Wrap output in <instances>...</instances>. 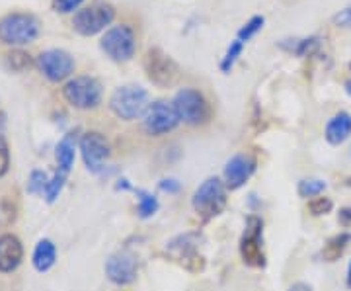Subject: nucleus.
Masks as SVG:
<instances>
[{"label": "nucleus", "mask_w": 351, "mask_h": 291, "mask_svg": "<svg viewBox=\"0 0 351 291\" xmlns=\"http://www.w3.org/2000/svg\"><path fill=\"white\" fill-rule=\"evenodd\" d=\"M41 24L29 12H10L0 18V41L12 47H24L39 38Z\"/></svg>", "instance_id": "nucleus-1"}, {"label": "nucleus", "mask_w": 351, "mask_h": 291, "mask_svg": "<svg viewBox=\"0 0 351 291\" xmlns=\"http://www.w3.org/2000/svg\"><path fill=\"white\" fill-rule=\"evenodd\" d=\"M174 110L180 121L189 127L205 126L211 119V106L209 100L205 98V94L201 90L193 86H184L176 92Z\"/></svg>", "instance_id": "nucleus-2"}, {"label": "nucleus", "mask_w": 351, "mask_h": 291, "mask_svg": "<svg viewBox=\"0 0 351 291\" xmlns=\"http://www.w3.org/2000/svg\"><path fill=\"white\" fill-rule=\"evenodd\" d=\"M151 104L149 92L138 84H123L113 90L110 98V110L123 121H135L143 117Z\"/></svg>", "instance_id": "nucleus-3"}, {"label": "nucleus", "mask_w": 351, "mask_h": 291, "mask_svg": "<svg viewBox=\"0 0 351 291\" xmlns=\"http://www.w3.org/2000/svg\"><path fill=\"white\" fill-rule=\"evenodd\" d=\"M100 49L113 63H129L137 53V34L129 24L112 25L101 36Z\"/></svg>", "instance_id": "nucleus-4"}, {"label": "nucleus", "mask_w": 351, "mask_h": 291, "mask_svg": "<svg viewBox=\"0 0 351 291\" xmlns=\"http://www.w3.org/2000/svg\"><path fill=\"white\" fill-rule=\"evenodd\" d=\"M115 20V8L110 2H92L90 6L80 8L78 12L73 16V27L76 34L84 36V38H92L98 36L101 32L110 30Z\"/></svg>", "instance_id": "nucleus-5"}, {"label": "nucleus", "mask_w": 351, "mask_h": 291, "mask_svg": "<svg viewBox=\"0 0 351 291\" xmlns=\"http://www.w3.org/2000/svg\"><path fill=\"white\" fill-rule=\"evenodd\" d=\"M63 98L76 110H96L104 98V89L100 80L94 76H73L64 82Z\"/></svg>", "instance_id": "nucleus-6"}, {"label": "nucleus", "mask_w": 351, "mask_h": 291, "mask_svg": "<svg viewBox=\"0 0 351 291\" xmlns=\"http://www.w3.org/2000/svg\"><path fill=\"white\" fill-rule=\"evenodd\" d=\"M225 180L217 176L207 178L199 188L193 191V198H191V205H193L195 213L203 217V219H211V217L219 216L225 209Z\"/></svg>", "instance_id": "nucleus-7"}, {"label": "nucleus", "mask_w": 351, "mask_h": 291, "mask_svg": "<svg viewBox=\"0 0 351 291\" xmlns=\"http://www.w3.org/2000/svg\"><path fill=\"white\" fill-rule=\"evenodd\" d=\"M143 69L147 73V78L158 89H170L176 80L180 78V67L170 55H166L162 49L152 47L145 53Z\"/></svg>", "instance_id": "nucleus-8"}, {"label": "nucleus", "mask_w": 351, "mask_h": 291, "mask_svg": "<svg viewBox=\"0 0 351 291\" xmlns=\"http://www.w3.org/2000/svg\"><path fill=\"white\" fill-rule=\"evenodd\" d=\"M141 121H143V131L151 137L168 135L182 124L178 114H176L174 104L166 100L151 102L145 115L141 117Z\"/></svg>", "instance_id": "nucleus-9"}, {"label": "nucleus", "mask_w": 351, "mask_h": 291, "mask_svg": "<svg viewBox=\"0 0 351 291\" xmlns=\"http://www.w3.org/2000/svg\"><path fill=\"white\" fill-rule=\"evenodd\" d=\"M36 67L49 82H64L75 73V57L64 49H45L36 57Z\"/></svg>", "instance_id": "nucleus-10"}, {"label": "nucleus", "mask_w": 351, "mask_h": 291, "mask_svg": "<svg viewBox=\"0 0 351 291\" xmlns=\"http://www.w3.org/2000/svg\"><path fill=\"white\" fill-rule=\"evenodd\" d=\"M240 256L246 266L263 268L265 254H263V221L258 216H248L246 227L240 239Z\"/></svg>", "instance_id": "nucleus-11"}, {"label": "nucleus", "mask_w": 351, "mask_h": 291, "mask_svg": "<svg viewBox=\"0 0 351 291\" xmlns=\"http://www.w3.org/2000/svg\"><path fill=\"white\" fill-rule=\"evenodd\" d=\"M78 151L82 154V161L92 174H100L106 168L108 159L112 156V147L106 135L100 131H88L78 139Z\"/></svg>", "instance_id": "nucleus-12"}, {"label": "nucleus", "mask_w": 351, "mask_h": 291, "mask_svg": "<svg viewBox=\"0 0 351 291\" xmlns=\"http://www.w3.org/2000/svg\"><path fill=\"white\" fill-rule=\"evenodd\" d=\"M137 256L129 251L112 254L106 262V276L115 286H129L137 279Z\"/></svg>", "instance_id": "nucleus-13"}, {"label": "nucleus", "mask_w": 351, "mask_h": 291, "mask_svg": "<svg viewBox=\"0 0 351 291\" xmlns=\"http://www.w3.org/2000/svg\"><path fill=\"white\" fill-rule=\"evenodd\" d=\"M254 172H256V159L252 154H246V152L234 154L225 165L226 190H239V188H242L250 180Z\"/></svg>", "instance_id": "nucleus-14"}, {"label": "nucleus", "mask_w": 351, "mask_h": 291, "mask_svg": "<svg viewBox=\"0 0 351 291\" xmlns=\"http://www.w3.org/2000/svg\"><path fill=\"white\" fill-rule=\"evenodd\" d=\"M168 251L174 254V258L178 262H182L191 272L203 270V256L197 253V235L178 237V239H174L168 244Z\"/></svg>", "instance_id": "nucleus-15"}, {"label": "nucleus", "mask_w": 351, "mask_h": 291, "mask_svg": "<svg viewBox=\"0 0 351 291\" xmlns=\"http://www.w3.org/2000/svg\"><path fill=\"white\" fill-rule=\"evenodd\" d=\"M24 258V246L16 235H2L0 237V272L10 274L22 264Z\"/></svg>", "instance_id": "nucleus-16"}, {"label": "nucleus", "mask_w": 351, "mask_h": 291, "mask_svg": "<svg viewBox=\"0 0 351 291\" xmlns=\"http://www.w3.org/2000/svg\"><path fill=\"white\" fill-rule=\"evenodd\" d=\"M324 137L330 145L339 147L351 137V114L350 112H338L328 119Z\"/></svg>", "instance_id": "nucleus-17"}, {"label": "nucleus", "mask_w": 351, "mask_h": 291, "mask_svg": "<svg viewBox=\"0 0 351 291\" xmlns=\"http://www.w3.org/2000/svg\"><path fill=\"white\" fill-rule=\"evenodd\" d=\"M76 147H78V139L75 133H66L63 139L59 141L57 149H55V159H57V170L69 174L75 166Z\"/></svg>", "instance_id": "nucleus-18"}, {"label": "nucleus", "mask_w": 351, "mask_h": 291, "mask_svg": "<svg viewBox=\"0 0 351 291\" xmlns=\"http://www.w3.org/2000/svg\"><path fill=\"white\" fill-rule=\"evenodd\" d=\"M55 262H57V246L49 239H41L34 248L32 264L38 272L43 274V272H47V270L55 266Z\"/></svg>", "instance_id": "nucleus-19"}, {"label": "nucleus", "mask_w": 351, "mask_h": 291, "mask_svg": "<svg viewBox=\"0 0 351 291\" xmlns=\"http://www.w3.org/2000/svg\"><path fill=\"white\" fill-rule=\"evenodd\" d=\"M279 45H281V49L289 51L297 57H313L314 53H318L322 47V38L311 36V38L302 39H285Z\"/></svg>", "instance_id": "nucleus-20"}, {"label": "nucleus", "mask_w": 351, "mask_h": 291, "mask_svg": "<svg viewBox=\"0 0 351 291\" xmlns=\"http://www.w3.org/2000/svg\"><path fill=\"white\" fill-rule=\"evenodd\" d=\"M351 242V235L350 233H339L336 237H332L330 241L324 244L322 248V258L326 262H336L339 256L343 254V251L348 248V244Z\"/></svg>", "instance_id": "nucleus-21"}, {"label": "nucleus", "mask_w": 351, "mask_h": 291, "mask_svg": "<svg viewBox=\"0 0 351 291\" xmlns=\"http://www.w3.org/2000/svg\"><path fill=\"white\" fill-rule=\"evenodd\" d=\"M135 194H137L138 198V217H141V219H151V217L158 211V207H160L156 196H152L151 191L147 190H135Z\"/></svg>", "instance_id": "nucleus-22"}, {"label": "nucleus", "mask_w": 351, "mask_h": 291, "mask_svg": "<svg viewBox=\"0 0 351 291\" xmlns=\"http://www.w3.org/2000/svg\"><path fill=\"white\" fill-rule=\"evenodd\" d=\"M244 47H246V43H244V41H240V39L230 41V45L226 47L225 55H223V59H221V63H219L221 71H223L225 75H228V73L234 69V65H237V61L240 59V55H242Z\"/></svg>", "instance_id": "nucleus-23"}, {"label": "nucleus", "mask_w": 351, "mask_h": 291, "mask_svg": "<svg viewBox=\"0 0 351 291\" xmlns=\"http://www.w3.org/2000/svg\"><path fill=\"white\" fill-rule=\"evenodd\" d=\"M263 25H265V18H263V16H252L250 20H248V22L239 30L237 39L244 41V43H248L252 38H256V36L262 32Z\"/></svg>", "instance_id": "nucleus-24"}, {"label": "nucleus", "mask_w": 351, "mask_h": 291, "mask_svg": "<svg viewBox=\"0 0 351 291\" xmlns=\"http://www.w3.org/2000/svg\"><path fill=\"white\" fill-rule=\"evenodd\" d=\"M328 184L324 180H318V178H311V180H301L299 182V196L301 198H316V196H322L326 191Z\"/></svg>", "instance_id": "nucleus-25"}, {"label": "nucleus", "mask_w": 351, "mask_h": 291, "mask_svg": "<svg viewBox=\"0 0 351 291\" xmlns=\"http://www.w3.org/2000/svg\"><path fill=\"white\" fill-rule=\"evenodd\" d=\"M66 178H69V174H63V172H55V176L51 178L49 184H47V190H45V200H47V203H55L57 202V198L61 196V191H63L64 188V182H66Z\"/></svg>", "instance_id": "nucleus-26"}, {"label": "nucleus", "mask_w": 351, "mask_h": 291, "mask_svg": "<svg viewBox=\"0 0 351 291\" xmlns=\"http://www.w3.org/2000/svg\"><path fill=\"white\" fill-rule=\"evenodd\" d=\"M47 184H49L47 174L43 170H34L29 174V180H27V191L32 196H41V194H45V190H47Z\"/></svg>", "instance_id": "nucleus-27"}, {"label": "nucleus", "mask_w": 351, "mask_h": 291, "mask_svg": "<svg viewBox=\"0 0 351 291\" xmlns=\"http://www.w3.org/2000/svg\"><path fill=\"white\" fill-rule=\"evenodd\" d=\"M6 61H8V67H10L12 71H18V73H20V71H25V69H29V67L34 65L32 57L20 49L8 53V55H6Z\"/></svg>", "instance_id": "nucleus-28"}, {"label": "nucleus", "mask_w": 351, "mask_h": 291, "mask_svg": "<svg viewBox=\"0 0 351 291\" xmlns=\"http://www.w3.org/2000/svg\"><path fill=\"white\" fill-rule=\"evenodd\" d=\"M332 209H334V202H332L330 198H320V196H316V198H313V200L308 202V211H311V216L314 217L326 216Z\"/></svg>", "instance_id": "nucleus-29"}, {"label": "nucleus", "mask_w": 351, "mask_h": 291, "mask_svg": "<svg viewBox=\"0 0 351 291\" xmlns=\"http://www.w3.org/2000/svg\"><path fill=\"white\" fill-rule=\"evenodd\" d=\"M53 10L59 14H73L80 10V6L84 4V0H51Z\"/></svg>", "instance_id": "nucleus-30"}, {"label": "nucleus", "mask_w": 351, "mask_h": 291, "mask_svg": "<svg viewBox=\"0 0 351 291\" xmlns=\"http://www.w3.org/2000/svg\"><path fill=\"white\" fill-rule=\"evenodd\" d=\"M332 24L336 25V27H341V30H351V4H348L338 14H334Z\"/></svg>", "instance_id": "nucleus-31"}, {"label": "nucleus", "mask_w": 351, "mask_h": 291, "mask_svg": "<svg viewBox=\"0 0 351 291\" xmlns=\"http://www.w3.org/2000/svg\"><path fill=\"white\" fill-rule=\"evenodd\" d=\"M8 166H10V151L6 141H0V178L8 172Z\"/></svg>", "instance_id": "nucleus-32"}, {"label": "nucleus", "mask_w": 351, "mask_h": 291, "mask_svg": "<svg viewBox=\"0 0 351 291\" xmlns=\"http://www.w3.org/2000/svg\"><path fill=\"white\" fill-rule=\"evenodd\" d=\"M158 188L162 191H168V194H178L182 186H180V182L174 180V178H164V180L158 182Z\"/></svg>", "instance_id": "nucleus-33"}, {"label": "nucleus", "mask_w": 351, "mask_h": 291, "mask_svg": "<svg viewBox=\"0 0 351 291\" xmlns=\"http://www.w3.org/2000/svg\"><path fill=\"white\" fill-rule=\"evenodd\" d=\"M0 217H4V221H6V225H10L14 221V207L10 203L2 202L0 203Z\"/></svg>", "instance_id": "nucleus-34"}, {"label": "nucleus", "mask_w": 351, "mask_h": 291, "mask_svg": "<svg viewBox=\"0 0 351 291\" xmlns=\"http://www.w3.org/2000/svg\"><path fill=\"white\" fill-rule=\"evenodd\" d=\"M289 291H313V288L308 286V283H304V281H297V283H293Z\"/></svg>", "instance_id": "nucleus-35"}, {"label": "nucleus", "mask_w": 351, "mask_h": 291, "mask_svg": "<svg viewBox=\"0 0 351 291\" xmlns=\"http://www.w3.org/2000/svg\"><path fill=\"white\" fill-rule=\"evenodd\" d=\"M4 129H6V115L0 112V141H4Z\"/></svg>", "instance_id": "nucleus-36"}, {"label": "nucleus", "mask_w": 351, "mask_h": 291, "mask_svg": "<svg viewBox=\"0 0 351 291\" xmlns=\"http://www.w3.org/2000/svg\"><path fill=\"white\" fill-rule=\"evenodd\" d=\"M117 190H133V188H131L129 180H119V184H117Z\"/></svg>", "instance_id": "nucleus-37"}, {"label": "nucleus", "mask_w": 351, "mask_h": 291, "mask_svg": "<svg viewBox=\"0 0 351 291\" xmlns=\"http://www.w3.org/2000/svg\"><path fill=\"white\" fill-rule=\"evenodd\" d=\"M341 213H343V217H346V219H350V221H351V207H350V209H343Z\"/></svg>", "instance_id": "nucleus-38"}, {"label": "nucleus", "mask_w": 351, "mask_h": 291, "mask_svg": "<svg viewBox=\"0 0 351 291\" xmlns=\"http://www.w3.org/2000/svg\"><path fill=\"white\" fill-rule=\"evenodd\" d=\"M346 92L351 96V78L350 80H346Z\"/></svg>", "instance_id": "nucleus-39"}, {"label": "nucleus", "mask_w": 351, "mask_h": 291, "mask_svg": "<svg viewBox=\"0 0 351 291\" xmlns=\"http://www.w3.org/2000/svg\"><path fill=\"white\" fill-rule=\"evenodd\" d=\"M348 286L351 288V262H350V270H348Z\"/></svg>", "instance_id": "nucleus-40"}, {"label": "nucleus", "mask_w": 351, "mask_h": 291, "mask_svg": "<svg viewBox=\"0 0 351 291\" xmlns=\"http://www.w3.org/2000/svg\"><path fill=\"white\" fill-rule=\"evenodd\" d=\"M348 186H350V188H351V178H350V180H348Z\"/></svg>", "instance_id": "nucleus-41"}, {"label": "nucleus", "mask_w": 351, "mask_h": 291, "mask_svg": "<svg viewBox=\"0 0 351 291\" xmlns=\"http://www.w3.org/2000/svg\"><path fill=\"white\" fill-rule=\"evenodd\" d=\"M350 71H351V63H350Z\"/></svg>", "instance_id": "nucleus-42"}]
</instances>
